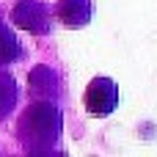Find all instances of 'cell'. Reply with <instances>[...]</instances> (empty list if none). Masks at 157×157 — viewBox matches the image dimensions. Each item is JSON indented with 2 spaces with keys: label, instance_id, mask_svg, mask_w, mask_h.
<instances>
[{
  "label": "cell",
  "instance_id": "obj_2",
  "mask_svg": "<svg viewBox=\"0 0 157 157\" xmlns=\"http://www.w3.org/2000/svg\"><path fill=\"white\" fill-rule=\"evenodd\" d=\"M11 22L19 30H28L33 36H47L52 30V11L41 0H22L11 11Z\"/></svg>",
  "mask_w": 157,
  "mask_h": 157
},
{
  "label": "cell",
  "instance_id": "obj_7",
  "mask_svg": "<svg viewBox=\"0 0 157 157\" xmlns=\"http://www.w3.org/2000/svg\"><path fill=\"white\" fill-rule=\"evenodd\" d=\"M17 105V80L0 66V119H6Z\"/></svg>",
  "mask_w": 157,
  "mask_h": 157
},
{
  "label": "cell",
  "instance_id": "obj_6",
  "mask_svg": "<svg viewBox=\"0 0 157 157\" xmlns=\"http://www.w3.org/2000/svg\"><path fill=\"white\" fill-rule=\"evenodd\" d=\"M19 58H22V41H19V36L0 19V66L17 63Z\"/></svg>",
  "mask_w": 157,
  "mask_h": 157
},
{
  "label": "cell",
  "instance_id": "obj_3",
  "mask_svg": "<svg viewBox=\"0 0 157 157\" xmlns=\"http://www.w3.org/2000/svg\"><path fill=\"white\" fill-rule=\"evenodd\" d=\"M83 102H86L88 116H97V119L110 116L119 108V86L110 77H94L88 83V88H86Z\"/></svg>",
  "mask_w": 157,
  "mask_h": 157
},
{
  "label": "cell",
  "instance_id": "obj_4",
  "mask_svg": "<svg viewBox=\"0 0 157 157\" xmlns=\"http://www.w3.org/2000/svg\"><path fill=\"white\" fill-rule=\"evenodd\" d=\"M91 0H58L55 3V17L69 28V30H77V28H86L91 22Z\"/></svg>",
  "mask_w": 157,
  "mask_h": 157
},
{
  "label": "cell",
  "instance_id": "obj_5",
  "mask_svg": "<svg viewBox=\"0 0 157 157\" xmlns=\"http://www.w3.org/2000/svg\"><path fill=\"white\" fill-rule=\"evenodd\" d=\"M28 86L33 99H52L55 94H61V80L50 66H36L28 77Z\"/></svg>",
  "mask_w": 157,
  "mask_h": 157
},
{
  "label": "cell",
  "instance_id": "obj_1",
  "mask_svg": "<svg viewBox=\"0 0 157 157\" xmlns=\"http://www.w3.org/2000/svg\"><path fill=\"white\" fill-rule=\"evenodd\" d=\"M63 132V113L52 99H36L30 102L19 121H17V138L28 155H52L55 144Z\"/></svg>",
  "mask_w": 157,
  "mask_h": 157
}]
</instances>
